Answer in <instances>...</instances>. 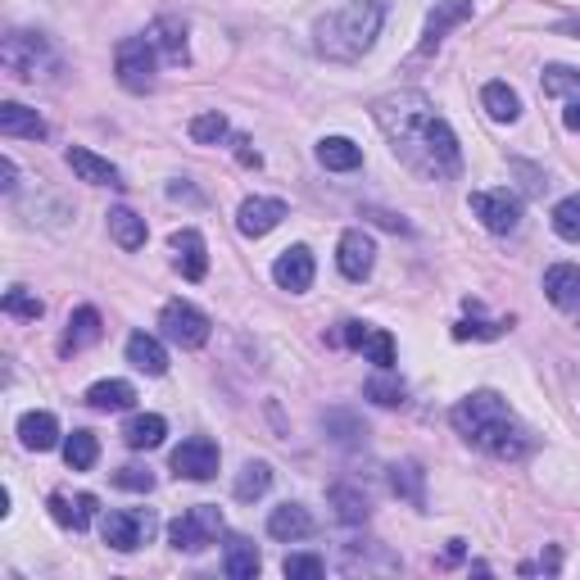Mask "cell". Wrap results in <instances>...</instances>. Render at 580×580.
<instances>
[{"mask_svg": "<svg viewBox=\"0 0 580 580\" xmlns=\"http://www.w3.org/2000/svg\"><path fill=\"white\" fill-rule=\"evenodd\" d=\"M372 118L386 132V141L395 150V159L403 168H413L418 178L427 182H450L463 173V150H458V136L431 105V95L422 91H395L382 95L372 105Z\"/></svg>", "mask_w": 580, "mask_h": 580, "instance_id": "1", "label": "cell"}, {"mask_svg": "<svg viewBox=\"0 0 580 580\" xmlns=\"http://www.w3.org/2000/svg\"><path fill=\"white\" fill-rule=\"evenodd\" d=\"M450 422H454V431L467 440V445H476L481 454H490L499 463H518L531 450V431L518 422V413L508 408V399L494 395V390H471L467 399H458Z\"/></svg>", "mask_w": 580, "mask_h": 580, "instance_id": "2", "label": "cell"}, {"mask_svg": "<svg viewBox=\"0 0 580 580\" xmlns=\"http://www.w3.org/2000/svg\"><path fill=\"white\" fill-rule=\"evenodd\" d=\"M386 0H345L314 23V50L331 64H359L386 27Z\"/></svg>", "mask_w": 580, "mask_h": 580, "instance_id": "3", "label": "cell"}, {"mask_svg": "<svg viewBox=\"0 0 580 580\" xmlns=\"http://www.w3.org/2000/svg\"><path fill=\"white\" fill-rule=\"evenodd\" d=\"M0 68L14 78V82H50L59 73V50L50 46V37L42 32H10L0 42Z\"/></svg>", "mask_w": 580, "mask_h": 580, "instance_id": "4", "label": "cell"}, {"mask_svg": "<svg viewBox=\"0 0 580 580\" xmlns=\"http://www.w3.org/2000/svg\"><path fill=\"white\" fill-rule=\"evenodd\" d=\"M114 73H118V87L132 91V95H146L155 87V73H159V50L150 37H123L118 50H114Z\"/></svg>", "mask_w": 580, "mask_h": 580, "instance_id": "5", "label": "cell"}, {"mask_svg": "<svg viewBox=\"0 0 580 580\" xmlns=\"http://www.w3.org/2000/svg\"><path fill=\"white\" fill-rule=\"evenodd\" d=\"M223 508H214V503H195V508H186V513L168 526V539H173V549L178 554H204L209 544H218V535H223Z\"/></svg>", "mask_w": 580, "mask_h": 580, "instance_id": "6", "label": "cell"}, {"mask_svg": "<svg viewBox=\"0 0 580 580\" xmlns=\"http://www.w3.org/2000/svg\"><path fill=\"white\" fill-rule=\"evenodd\" d=\"M155 531H159V518L150 508H118V513H105V522H100V535H105L114 554H136L141 544L155 539Z\"/></svg>", "mask_w": 580, "mask_h": 580, "instance_id": "7", "label": "cell"}, {"mask_svg": "<svg viewBox=\"0 0 580 580\" xmlns=\"http://www.w3.org/2000/svg\"><path fill=\"white\" fill-rule=\"evenodd\" d=\"M159 331H163V340H173L178 350H200L204 340H209V318H204L191 299H173V304H163Z\"/></svg>", "mask_w": 580, "mask_h": 580, "instance_id": "8", "label": "cell"}, {"mask_svg": "<svg viewBox=\"0 0 580 580\" xmlns=\"http://www.w3.org/2000/svg\"><path fill=\"white\" fill-rule=\"evenodd\" d=\"M467 204H471V214L481 218V227L494 236L518 231V223H522V200L513 191H471Z\"/></svg>", "mask_w": 580, "mask_h": 580, "instance_id": "9", "label": "cell"}, {"mask_svg": "<svg viewBox=\"0 0 580 580\" xmlns=\"http://www.w3.org/2000/svg\"><path fill=\"white\" fill-rule=\"evenodd\" d=\"M218 463H223V454H218V445L209 435H191L173 450V476L178 481H214Z\"/></svg>", "mask_w": 580, "mask_h": 580, "instance_id": "10", "label": "cell"}, {"mask_svg": "<svg viewBox=\"0 0 580 580\" xmlns=\"http://www.w3.org/2000/svg\"><path fill=\"white\" fill-rule=\"evenodd\" d=\"M286 214H291L286 200H277V195H250V200H241V209H236V231L250 236V241H259V236H268L272 227H282Z\"/></svg>", "mask_w": 580, "mask_h": 580, "instance_id": "11", "label": "cell"}, {"mask_svg": "<svg viewBox=\"0 0 580 580\" xmlns=\"http://www.w3.org/2000/svg\"><path fill=\"white\" fill-rule=\"evenodd\" d=\"M336 263H340V272H345L350 282H367L372 268H377V246H372V236L363 227H350L345 236H340V246H336Z\"/></svg>", "mask_w": 580, "mask_h": 580, "instance_id": "12", "label": "cell"}, {"mask_svg": "<svg viewBox=\"0 0 580 580\" xmlns=\"http://www.w3.org/2000/svg\"><path fill=\"white\" fill-rule=\"evenodd\" d=\"M314 277H318V263H314L309 246H291V250L277 254V263H272V282H277L282 291H291V295H304L314 286Z\"/></svg>", "mask_w": 580, "mask_h": 580, "instance_id": "13", "label": "cell"}, {"mask_svg": "<svg viewBox=\"0 0 580 580\" xmlns=\"http://www.w3.org/2000/svg\"><path fill=\"white\" fill-rule=\"evenodd\" d=\"M471 14H476V0H435V10L427 14V27H422V55L440 50V42H445L458 23H467Z\"/></svg>", "mask_w": 580, "mask_h": 580, "instance_id": "14", "label": "cell"}, {"mask_svg": "<svg viewBox=\"0 0 580 580\" xmlns=\"http://www.w3.org/2000/svg\"><path fill=\"white\" fill-rule=\"evenodd\" d=\"M544 295H549L554 309L576 314V309H580V268H576V263H554V268H544Z\"/></svg>", "mask_w": 580, "mask_h": 580, "instance_id": "15", "label": "cell"}, {"mask_svg": "<svg viewBox=\"0 0 580 580\" xmlns=\"http://www.w3.org/2000/svg\"><path fill=\"white\" fill-rule=\"evenodd\" d=\"M68 168L78 173V182H87V186H123V173L110 163V159H100L95 150H87V146H68Z\"/></svg>", "mask_w": 580, "mask_h": 580, "instance_id": "16", "label": "cell"}, {"mask_svg": "<svg viewBox=\"0 0 580 580\" xmlns=\"http://www.w3.org/2000/svg\"><path fill=\"white\" fill-rule=\"evenodd\" d=\"M173 254H178V272L186 282H204V272H209V250H204V236L195 227L173 231Z\"/></svg>", "mask_w": 580, "mask_h": 580, "instance_id": "17", "label": "cell"}, {"mask_svg": "<svg viewBox=\"0 0 580 580\" xmlns=\"http://www.w3.org/2000/svg\"><path fill=\"white\" fill-rule=\"evenodd\" d=\"M19 445L23 450H32V454H46V450H55L59 445V418L55 413H37V408H32V413H23L19 418Z\"/></svg>", "mask_w": 580, "mask_h": 580, "instance_id": "18", "label": "cell"}, {"mask_svg": "<svg viewBox=\"0 0 580 580\" xmlns=\"http://www.w3.org/2000/svg\"><path fill=\"white\" fill-rule=\"evenodd\" d=\"M268 535L282 539V544H295L304 535H314V513L304 503H282L268 513Z\"/></svg>", "mask_w": 580, "mask_h": 580, "instance_id": "19", "label": "cell"}, {"mask_svg": "<svg viewBox=\"0 0 580 580\" xmlns=\"http://www.w3.org/2000/svg\"><path fill=\"white\" fill-rule=\"evenodd\" d=\"M127 363L136 372H146V377H163L168 372V350H163V340L150 336V331H132L127 336Z\"/></svg>", "mask_w": 580, "mask_h": 580, "instance_id": "20", "label": "cell"}, {"mask_svg": "<svg viewBox=\"0 0 580 580\" xmlns=\"http://www.w3.org/2000/svg\"><path fill=\"white\" fill-rule=\"evenodd\" d=\"M50 127L37 110L19 105V100H0V136H27V141H42Z\"/></svg>", "mask_w": 580, "mask_h": 580, "instance_id": "21", "label": "cell"}, {"mask_svg": "<svg viewBox=\"0 0 580 580\" xmlns=\"http://www.w3.org/2000/svg\"><path fill=\"white\" fill-rule=\"evenodd\" d=\"M146 37L155 42V50H159L163 59L186 64V23H182V19H173V14H159V19L150 23V32H146Z\"/></svg>", "mask_w": 580, "mask_h": 580, "instance_id": "22", "label": "cell"}, {"mask_svg": "<svg viewBox=\"0 0 580 580\" xmlns=\"http://www.w3.org/2000/svg\"><path fill=\"white\" fill-rule=\"evenodd\" d=\"M100 331H105V327H100V314L91 309V304H82V309L68 314V331H64V340H59V350H64V354H78V350L95 345Z\"/></svg>", "mask_w": 580, "mask_h": 580, "instance_id": "23", "label": "cell"}, {"mask_svg": "<svg viewBox=\"0 0 580 580\" xmlns=\"http://www.w3.org/2000/svg\"><path fill=\"white\" fill-rule=\"evenodd\" d=\"M322 431L331 435V445L340 450H359L367 440V427L359 413H350V408H331V413H322Z\"/></svg>", "mask_w": 580, "mask_h": 580, "instance_id": "24", "label": "cell"}, {"mask_svg": "<svg viewBox=\"0 0 580 580\" xmlns=\"http://www.w3.org/2000/svg\"><path fill=\"white\" fill-rule=\"evenodd\" d=\"M168 435V422L159 413H136L123 422V445L127 450H159Z\"/></svg>", "mask_w": 580, "mask_h": 580, "instance_id": "25", "label": "cell"}, {"mask_svg": "<svg viewBox=\"0 0 580 580\" xmlns=\"http://www.w3.org/2000/svg\"><path fill=\"white\" fill-rule=\"evenodd\" d=\"M50 518H55L64 531H87L91 518H95V494H78V499L50 494Z\"/></svg>", "mask_w": 580, "mask_h": 580, "instance_id": "26", "label": "cell"}, {"mask_svg": "<svg viewBox=\"0 0 580 580\" xmlns=\"http://www.w3.org/2000/svg\"><path fill=\"white\" fill-rule=\"evenodd\" d=\"M318 163L327 168V173H354V168L363 163V150L350 141V136H322V141H318Z\"/></svg>", "mask_w": 580, "mask_h": 580, "instance_id": "27", "label": "cell"}, {"mask_svg": "<svg viewBox=\"0 0 580 580\" xmlns=\"http://www.w3.org/2000/svg\"><path fill=\"white\" fill-rule=\"evenodd\" d=\"M390 490L399 499H408L413 508H427V471H422V463H413V458L395 463L390 467Z\"/></svg>", "mask_w": 580, "mask_h": 580, "instance_id": "28", "label": "cell"}, {"mask_svg": "<svg viewBox=\"0 0 580 580\" xmlns=\"http://www.w3.org/2000/svg\"><path fill=\"white\" fill-rule=\"evenodd\" d=\"M481 110H486L494 123H518V118H522V95L508 87V82H486V87H481Z\"/></svg>", "mask_w": 580, "mask_h": 580, "instance_id": "29", "label": "cell"}, {"mask_svg": "<svg viewBox=\"0 0 580 580\" xmlns=\"http://www.w3.org/2000/svg\"><path fill=\"white\" fill-rule=\"evenodd\" d=\"M259 567H263V558H259L254 544H250L246 535H231V539H227V554H223V571H227L231 580H254Z\"/></svg>", "mask_w": 580, "mask_h": 580, "instance_id": "30", "label": "cell"}, {"mask_svg": "<svg viewBox=\"0 0 580 580\" xmlns=\"http://www.w3.org/2000/svg\"><path fill=\"white\" fill-rule=\"evenodd\" d=\"M110 236H114V241H118V250H141L146 246V218L141 214H132L127 209V204H118V209H110Z\"/></svg>", "mask_w": 580, "mask_h": 580, "instance_id": "31", "label": "cell"}, {"mask_svg": "<svg viewBox=\"0 0 580 580\" xmlns=\"http://www.w3.org/2000/svg\"><path fill=\"white\" fill-rule=\"evenodd\" d=\"M87 403L95 408V413H123V408H132L136 403V386L132 382H95L91 390H87Z\"/></svg>", "mask_w": 580, "mask_h": 580, "instance_id": "32", "label": "cell"}, {"mask_svg": "<svg viewBox=\"0 0 580 580\" xmlns=\"http://www.w3.org/2000/svg\"><path fill=\"white\" fill-rule=\"evenodd\" d=\"M331 508H336V518L345 522V526H363L367 522V513H372V503H367V494L359 490V486H331Z\"/></svg>", "mask_w": 580, "mask_h": 580, "instance_id": "33", "label": "cell"}, {"mask_svg": "<svg viewBox=\"0 0 580 580\" xmlns=\"http://www.w3.org/2000/svg\"><path fill=\"white\" fill-rule=\"evenodd\" d=\"M236 499L241 503H254V499H263L268 490H272V463H263V458H250L246 467H241V476H236Z\"/></svg>", "mask_w": 580, "mask_h": 580, "instance_id": "34", "label": "cell"}, {"mask_svg": "<svg viewBox=\"0 0 580 580\" xmlns=\"http://www.w3.org/2000/svg\"><path fill=\"white\" fill-rule=\"evenodd\" d=\"M227 136H231V123H227V114H218V110H204V114L191 118V141H195V146H223Z\"/></svg>", "mask_w": 580, "mask_h": 580, "instance_id": "35", "label": "cell"}, {"mask_svg": "<svg viewBox=\"0 0 580 580\" xmlns=\"http://www.w3.org/2000/svg\"><path fill=\"white\" fill-rule=\"evenodd\" d=\"M95 458H100V440L91 431H73V435L64 440V463L73 467V471H91Z\"/></svg>", "mask_w": 580, "mask_h": 580, "instance_id": "36", "label": "cell"}, {"mask_svg": "<svg viewBox=\"0 0 580 580\" xmlns=\"http://www.w3.org/2000/svg\"><path fill=\"white\" fill-rule=\"evenodd\" d=\"M539 87H544V95H580V68L549 64L539 73Z\"/></svg>", "mask_w": 580, "mask_h": 580, "instance_id": "37", "label": "cell"}, {"mask_svg": "<svg viewBox=\"0 0 580 580\" xmlns=\"http://www.w3.org/2000/svg\"><path fill=\"white\" fill-rule=\"evenodd\" d=\"M554 231L567 246H580V195H567L554 204Z\"/></svg>", "mask_w": 580, "mask_h": 580, "instance_id": "38", "label": "cell"}, {"mask_svg": "<svg viewBox=\"0 0 580 580\" xmlns=\"http://www.w3.org/2000/svg\"><path fill=\"white\" fill-rule=\"evenodd\" d=\"M363 395H367L372 403H382V408H395V403H403V382H399V377H390V367H382L377 377H367Z\"/></svg>", "mask_w": 580, "mask_h": 580, "instance_id": "39", "label": "cell"}, {"mask_svg": "<svg viewBox=\"0 0 580 580\" xmlns=\"http://www.w3.org/2000/svg\"><path fill=\"white\" fill-rule=\"evenodd\" d=\"M359 354H367V359L377 363V367H390V363H395V340H390V331H382V327H367V336H363Z\"/></svg>", "mask_w": 580, "mask_h": 580, "instance_id": "40", "label": "cell"}, {"mask_svg": "<svg viewBox=\"0 0 580 580\" xmlns=\"http://www.w3.org/2000/svg\"><path fill=\"white\" fill-rule=\"evenodd\" d=\"M5 314L10 318H27V322H37L42 314H46V304L32 295V291H23V286H14V291H5Z\"/></svg>", "mask_w": 580, "mask_h": 580, "instance_id": "41", "label": "cell"}, {"mask_svg": "<svg viewBox=\"0 0 580 580\" xmlns=\"http://www.w3.org/2000/svg\"><path fill=\"white\" fill-rule=\"evenodd\" d=\"M282 571H286L291 580H322V576H327V562H322L318 554H291V558L282 562Z\"/></svg>", "mask_w": 580, "mask_h": 580, "instance_id": "42", "label": "cell"}, {"mask_svg": "<svg viewBox=\"0 0 580 580\" xmlns=\"http://www.w3.org/2000/svg\"><path fill=\"white\" fill-rule=\"evenodd\" d=\"M508 327H513V318H499V322L467 318V322H458V327H454V336H458V340H471V336H476V340H494V336H503Z\"/></svg>", "mask_w": 580, "mask_h": 580, "instance_id": "43", "label": "cell"}, {"mask_svg": "<svg viewBox=\"0 0 580 580\" xmlns=\"http://www.w3.org/2000/svg\"><path fill=\"white\" fill-rule=\"evenodd\" d=\"M114 486L132 490V494H150L155 490V476H150V467H123V471H114Z\"/></svg>", "mask_w": 580, "mask_h": 580, "instance_id": "44", "label": "cell"}, {"mask_svg": "<svg viewBox=\"0 0 580 580\" xmlns=\"http://www.w3.org/2000/svg\"><path fill=\"white\" fill-rule=\"evenodd\" d=\"M363 218H372V223H382V227H390V231H403V236H408V231H413V227H408V223H403L399 214H386V209H363Z\"/></svg>", "mask_w": 580, "mask_h": 580, "instance_id": "45", "label": "cell"}, {"mask_svg": "<svg viewBox=\"0 0 580 580\" xmlns=\"http://www.w3.org/2000/svg\"><path fill=\"white\" fill-rule=\"evenodd\" d=\"M14 186H19V163H14L10 155H0V191L10 195Z\"/></svg>", "mask_w": 580, "mask_h": 580, "instance_id": "46", "label": "cell"}, {"mask_svg": "<svg viewBox=\"0 0 580 580\" xmlns=\"http://www.w3.org/2000/svg\"><path fill=\"white\" fill-rule=\"evenodd\" d=\"M236 159H241L246 168H259V163H263V155L254 150V141H250V136H236Z\"/></svg>", "mask_w": 580, "mask_h": 580, "instance_id": "47", "label": "cell"}, {"mask_svg": "<svg viewBox=\"0 0 580 580\" xmlns=\"http://www.w3.org/2000/svg\"><path fill=\"white\" fill-rule=\"evenodd\" d=\"M558 567H562V554H558V549H549L539 562H522V576H531V571H549V576H554Z\"/></svg>", "mask_w": 580, "mask_h": 580, "instance_id": "48", "label": "cell"}, {"mask_svg": "<svg viewBox=\"0 0 580 580\" xmlns=\"http://www.w3.org/2000/svg\"><path fill=\"white\" fill-rule=\"evenodd\" d=\"M168 200H191V204H200L204 195H200V191H191L186 182H173V186H168Z\"/></svg>", "mask_w": 580, "mask_h": 580, "instance_id": "49", "label": "cell"}, {"mask_svg": "<svg viewBox=\"0 0 580 580\" xmlns=\"http://www.w3.org/2000/svg\"><path fill=\"white\" fill-rule=\"evenodd\" d=\"M562 123H567V132H580V100L562 110Z\"/></svg>", "mask_w": 580, "mask_h": 580, "instance_id": "50", "label": "cell"}, {"mask_svg": "<svg viewBox=\"0 0 580 580\" xmlns=\"http://www.w3.org/2000/svg\"><path fill=\"white\" fill-rule=\"evenodd\" d=\"M463 558V539H450V554H445V562H458Z\"/></svg>", "mask_w": 580, "mask_h": 580, "instance_id": "51", "label": "cell"}, {"mask_svg": "<svg viewBox=\"0 0 580 580\" xmlns=\"http://www.w3.org/2000/svg\"><path fill=\"white\" fill-rule=\"evenodd\" d=\"M567 32H580V23H567Z\"/></svg>", "mask_w": 580, "mask_h": 580, "instance_id": "52", "label": "cell"}]
</instances>
